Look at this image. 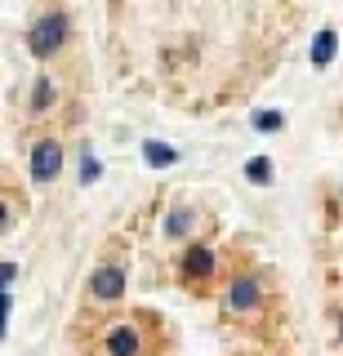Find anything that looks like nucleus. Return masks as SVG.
I'll return each mask as SVG.
<instances>
[{"label": "nucleus", "instance_id": "3", "mask_svg": "<svg viewBox=\"0 0 343 356\" xmlns=\"http://www.w3.org/2000/svg\"><path fill=\"white\" fill-rule=\"evenodd\" d=\"M214 272H218V254L209 250V245H187L183 250V259H179V276H183V285H192V289H201L214 281Z\"/></svg>", "mask_w": 343, "mask_h": 356}, {"label": "nucleus", "instance_id": "5", "mask_svg": "<svg viewBox=\"0 0 343 356\" xmlns=\"http://www.w3.org/2000/svg\"><path fill=\"white\" fill-rule=\"evenodd\" d=\"M143 352V334L134 321H116L103 334V356H138Z\"/></svg>", "mask_w": 343, "mask_h": 356}, {"label": "nucleus", "instance_id": "12", "mask_svg": "<svg viewBox=\"0 0 343 356\" xmlns=\"http://www.w3.org/2000/svg\"><path fill=\"white\" fill-rule=\"evenodd\" d=\"M281 125H285L281 111H259V116H254V129H259V134H276Z\"/></svg>", "mask_w": 343, "mask_h": 356}, {"label": "nucleus", "instance_id": "14", "mask_svg": "<svg viewBox=\"0 0 343 356\" xmlns=\"http://www.w3.org/2000/svg\"><path fill=\"white\" fill-rule=\"evenodd\" d=\"M339 339H343V312H339Z\"/></svg>", "mask_w": 343, "mask_h": 356}, {"label": "nucleus", "instance_id": "2", "mask_svg": "<svg viewBox=\"0 0 343 356\" xmlns=\"http://www.w3.org/2000/svg\"><path fill=\"white\" fill-rule=\"evenodd\" d=\"M223 307L232 316H254V312H263V281L259 272H241L228 281V294H223Z\"/></svg>", "mask_w": 343, "mask_h": 356}, {"label": "nucleus", "instance_id": "1", "mask_svg": "<svg viewBox=\"0 0 343 356\" xmlns=\"http://www.w3.org/2000/svg\"><path fill=\"white\" fill-rule=\"evenodd\" d=\"M63 44H67V14H40L27 27V49L36 58H54Z\"/></svg>", "mask_w": 343, "mask_h": 356}, {"label": "nucleus", "instance_id": "13", "mask_svg": "<svg viewBox=\"0 0 343 356\" xmlns=\"http://www.w3.org/2000/svg\"><path fill=\"white\" fill-rule=\"evenodd\" d=\"M94 178H98V161H94V156H85V170H81V183H94Z\"/></svg>", "mask_w": 343, "mask_h": 356}, {"label": "nucleus", "instance_id": "4", "mask_svg": "<svg viewBox=\"0 0 343 356\" xmlns=\"http://www.w3.org/2000/svg\"><path fill=\"white\" fill-rule=\"evenodd\" d=\"M27 165H31V178H36V183H54L58 170H63V143L54 138V134H49V138H36V143H31Z\"/></svg>", "mask_w": 343, "mask_h": 356}, {"label": "nucleus", "instance_id": "8", "mask_svg": "<svg viewBox=\"0 0 343 356\" xmlns=\"http://www.w3.org/2000/svg\"><path fill=\"white\" fill-rule=\"evenodd\" d=\"M54 103H58V85H54L49 76H40V81L31 85V111H49Z\"/></svg>", "mask_w": 343, "mask_h": 356}, {"label": "nucleus", "instance_id": "9", "mask_svg": "<svg viewBox=\"0 0 343 356\" xmlns=\"http://www.w3.org/2000/svg\"><path fill=\"white\" fill-rule=\"evenodd\" d=\"M335 44H339V36L335 31H317V40H312V67H330V58H335Z\"/></svg>", "mask_w": 343, "mask_h": 356}, {"label": "nucleus", "instance_id": "7", "mask_svg": "<svg viewBox=\"0 0 343 356\" xmlns=\"http://www.w3.org/2000/svg\"><path fill=\"white\" fill-rule=\"evenodd\" d=\"M196 227V214H192V209H170V214H165V236H170V241H179V236H187V232H192Z\"/></svg>", "mask_w": 343, "mask_h": 356}, {"label": "nucleus", "instance_id": "6", "mask_svg": "<svg viewBox=\"0 0 343 356\" xmlns=\"http://www.w3.org/2000/svg\"><path fill=\"white\" fill-rule=\"evenodd\" d=\"M85 289H90V298H98V303H116L125 294V267H116V263L98 267L90 281H85Z\"/></svg>", "mask_w": 343, "mask_h": 356}, {"label": "nucleus", "instance_id": "11", "mask_svg": "<svg viewBox=\"0 0 343 356\" xmlns=\"http://www.w3.org/2000/svg\"><path fill=\"white\" fill-rule=\"evenodd\" d=\"M246 174H250V183L268 187V183H272V161H268V156H254V161L246 165Z\"/></svg>", "mask_w": 343, "mask_h": 356}, {"label": "nucleus", "instance_id": "10", "mask_svg": "<svg viewBox=\"0 0 343 356\" xmlns=\"http://www.w3.org/2000/svg\"><path fill=\"white\" fill-rule=\"evenodd\" d=\"M143 156H147V165H157V170H165L170 161H179V152H174V147H165V143H157V138H152V143H143Z\"/></svg>", "mask_w": 343, "mask_h": 356}]
</instances>
